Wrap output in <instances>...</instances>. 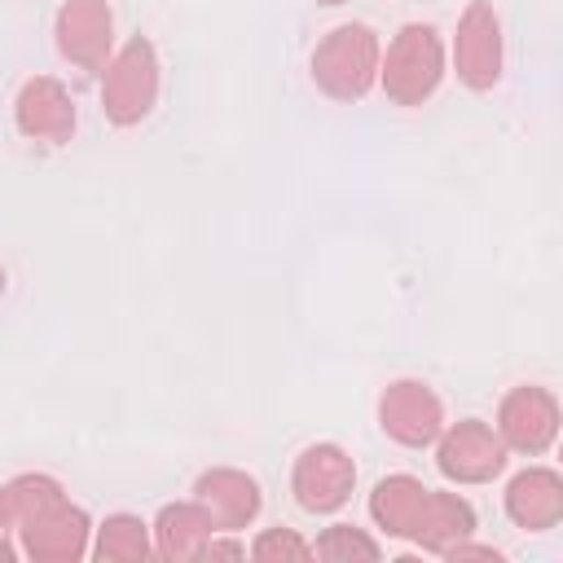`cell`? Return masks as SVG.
<instances>
[{
	"label": "cell",
	"mask_w": 563,
	"mask_h": 563,
	"mask_svg": "<svg viewBox=\"0 0 563 563\" xmlns=\"http://www.w3.org/2000/svg\"><path fill=\"white\" fill-rule=\"evenodd\" d=\"M378 35L365 22L334 26L312 53V79L334 101H361L378 79Z\"/></svg>",
	"instance_id": "6da1fadb"
},
{
	"label": "cell",
	"mask_w": 563,
	"mask_h": 563,
	"mask_svg": "<svg viewBox=\"0 0 563 563\" xmlns=\"http://www.w3.org/2000/svg\"><path fill=\"white\" fill-rule=\"evenodd\" d=\"M383 92L396 106H422L444 79V44L427 22H409L391 35L387 53L378 57Z\"/></svg>",
	"instance_id": "7a4b0ae2"
},
{
	"label": "cell",
	"mask_w": 563,
	"mask_h": 563,
	"mask_svg": "<svg viewBox=\"0 0 563 563\" xmlns=\"http://www.w3.org/2000/svg\"><path fill=\"white\" fill-rule=\"evenodd\" d=\"M158 101V53L145 35H132L110 62L101 66V110L110 123L132 128Z\"/></svg>",
	"instance_id": "3957f363"
},
{
	"label": "cell",
	"mask_w": 563,
	"mask_h": 563,
	"mask_svg": "<svg viewBox=\"0 0 563 563\" xmlns=\"http://www.w3.org/2000/svg\"><path fill=\"white\" fill-rule=\"evenodd\" d=\"M378 427L405 449H427L444 431V405L427 383L396 378L378 396Z\"/></svg>",
	"instance_id": "277c9868"
},
{
	"label": "cell",
	"mask_w": 563,
	"mask_h": 563,
	"mask_svg": "<svg viewBox=\"0 0 563 563\" xmlns=\"http://www.w3.org/2000/svg\"><path fill=\"white\" fill-rule=\"evenodd\" d=\"M435 440H440L435 444V466L453 484H488L493 475L506 471V444L479 418H466V422L440 431Z\"/></svg>",
	"instance_id": "5b68a950"
},
{
	"label": "cell",
	"mask_w": 563,
	"mask_h": 563,
	"mask_svg": "<svg viewBox=\"0 0 563 563\" xmlns=\"http://www.w3.org/2000/svg\"><path fill=\"white\" fill-rule=\"evenodd\" d=\"M453 70L466 88L488 92L501 79V22L488 0H471L453 35Z\"/></svg>",
	"instance_id": "8992f818"
},
{
	"label": "cell",
	"mask_w": 563,
	"mask_h": 563,
	"mask_svg": "<svg viewBox=\"0 0 563 563\" xmlns=\"http://www.w3.org/2000/svg\"><path fill=\"white\" fill-rule=\"evenodd\" d=\"M356 484V466L339 444H308L295 457V475H290V493L308 515H330L352 497Z\"/></svg>",
	"instance_id": "52a82bcc"
},
{
	"label": "cell",
	"mask_w": 563,
	"mask_h": 563,
	"mask_svg": "<svg viewBox=\"0 0 563 563\" xmlns=\"http://www.w3.org/2000/svg\"><path fill=\"white\" fill-rule=\"evenodd\" d=\"M57 48L66 62L84 70H101L114 48V13L106 0H66L53 22Z\"/></svg>",
	"instance_id": "ba28073f"
},
{
	"label": "cell",
	"mask_w": 563,
	"mask_h": 563,
	"mask_svg": "<svg viewBox=\"0 0 563 563\" xmlns=\"http://www.w3.org/2000/svg\"><path fill=\"white\" fill-rule=\"evenodd\" d=\"M497 435L515 453H545L559 435V400L545 387H515L497 409Z\"/></svg>",
	"instance_id": "9c48e42d"
},
{
	"label": "cell",
	"mask_w": 563,
	"mask_h": 563,
	"mask_svg": "<svg viewBox=\"0 0 563 563\" xmlns=\"http://www.w3.org/2000/svg\"><path fill=\"white\" fill-rule=\"evenodd\" d=\"M88 537H92V523L70 501H62L48 515H40V519L18 528L22 554L35 559V563H75V559L88 554Z\"/></svg>",
	"instance_id": "30bf717a"
},
{
	"label": "cell",
	"mask_w": 563,
	"mask_h": 563,
	"mask_svg": "<svg viewBox=\"0 0 563 563\" xmlns=\"http://www.w3.org/2000/svg\"><path fill=\"white\" fill-rule=\"evenodd\" d=\"M13 119H18V132L22 136L62 145L75 132V101H70V92L53 75H35V79H26L18 88Z\"/></svg>",
	"instance_id": "8fae6325"
},
{
	"label": "cell",
	"mask_w": 563,
	"mask_h": 563,
	"mask_svg": "<svg viewBox=\"0 0 563 563\" xmlns=\"http://www.w3.org/2000/svg\"><path fill=\"white\" fill-rule=\"evenodd\" d=\"M194 501L207 510L216 532H238L260 515V484L246 471L233 466H211L194 484Z\"/></svg>",
	"instance_id": "7c38bea8"
},
{
	"label": "cell",
	"mask_w": 563,
	"mask_h": 563,
	"mask_svg": "<svg viewBox=\"0 0 563 563\" xmlns=\"http://www.w3.org/2000/svg\"><path fill=\"white\" fill-rule=\"evenodd\" d=\"M506 515L515 528L545 532L563 519V475L550 466H528L506 488Z\"/></svg>",
	"instance_id": "4fadbf2b"
},
{
	"label": "cell",
	"mask_w": 563,
	"mask_h": 563,
	"mask_svg": "<svg viewBox=\"0 0 563 563\" xmlns=\"http://www.w3.org/2000/svg\"><path fill=\"white\" fill-rule=\"evenodd\" d=\"M475 532V510H471V501H462L457 493H435V488H427V497H422V506H418V515H413V523H409V541H418L422 550H431V554H444L449 545H457L462 537H471Z\"/></svg>",
	"instance_id": "5bb4252c"
},
{
	"label": "cell",
	"mask_w": 563,
	"mask_h": 563,
	"mask_svg": "<svg viewBox=\"0 0 563 563\" xmlns=\"http://www.w3.org/2000/svg\"><path fill=\"white\" fill-rule=\"evenodd\" d=\"M154 554L167 559V563H189V559H202L216 523L207 519V510L198 501H172L158 510L154 519Z\"/></svg>",
	"instance_id": "9a60e30c"
},
{
	"label": "cell",
	"mask_w": 563,
	"mask_h": 563,
	"mask_svg": "<svg viewBox=\"0 0 563 563\" xmlns=\"http://www.w3.org/2000/svg\"><path fill=\"white\" fill-rule=\"evenodd\" d=\"M422 497H427V484L422 479H413V475H387L369 493V519L387 537H409V523H413Z\"/></svg>",
	"instance_id": "2e32d148"
},
{
	"label": "cell",
	"mask_w": 563,
	"mask_h": 563,
	"mask_svg": "<svg viewBox=\"0 0 563 563\" xmlns=\"http://www.w3.org/2000/svg\"><path fill=\"white\" fill-rule=\"evenodd\" d=\"M92 559L101 563H141L150 559L154 541H150V523L136 519V515H110L101 528H97V541L88 545Z\"/></svg>",
	"instance_id": "e0dca14e"
},
{
	"label": "cell",
	"mask_w": 563,
	"mask_h": 563,
	"mask_svg": "<svg viewBox=\"0 0 563 563\" xmlns=\"http://www.w3.org/2000/svg\"><path fill=\"white\" fill-rule=\"evenodd\" d=\"M62 501H66V493H62V484H57L53 475H35V471H26V475H18V479L9 484L13 528H22V523H31V519L48 515V510H53V506H62Z\"/></svg>",
	"instance_id": "ac0fdd59"
},
{
	"label": "cell",
	"mask_w": 563,
	"mask_h": 563,
	"mask_svg": "<svg viewBox=\"0 0 563 563\" xmlns=\"http://www.w3.org/2000/svg\"><path fill=\"white\" fill-rule=\"evenodd\" d=\"M312 554H317V559H330V563H347V559H378L383 550H378V541L365 537L361 528L334 523V528H325V532L312 541Z\"/></svg>",
	"instance_id": "d6986e66"
},
{
	"label": "cell",
	"mask_w": 563,
	"mask_h": 563,
	"mask_svg": "<svg viewBox=\"0 0 563 563\" xmlns=\"http://www.w3.org/2000/svg\"><path fill=\"white\" fill-rule=\"evenodd\" d=\"M251 559H260V563H303V559H312V541H303L295 528H268V532L255 537Z\"/></svg>",
	"instance_id": "ffe728a7"
},
{
	"label": "cell",
	"mask_w": 563,
	"mask_h": 563,
	"mask_svg": "<svg viewBox=\"0 0 563 563\" xmlns=\"http://www.w3.org/2000/svg\"><path fill=\"white\" fill-rule=\"evenodd\" d=\"M444 559H453V563H457V559H488V563H501V554H497L493 545H471V537H462L457 545H449Z\"/></svg>",
	"instance_id": "44dd1931"
},
{
	"label": "cell",
	"mask_w": 563,
	"mask_h": 563,
	"mask_svg": "<svg viewBox=\"0 0 563 563\" xmlns=\"http://www.w3.org/2000/svg\"><path fill=\"white\" fill-rule=\"evenodd\" d=\"M9 528H13V506H9V484H0V563H9V559H13Z\"/></svg>",
	"instance_id": "7402d4cb"
},
{
	"label": "cell",
	"mask_w": 563,
	"mask_h": 563,
	"mask_svg": "<svg viewBox=\"0 0 563 563\" xmlns=\"http://www.w3.org/2000/svg\"><path fill=\"white\" fill-rule=\"evenodd\" d=\"M0 295H4V268H0Z\"/></svg>",
	"instance_id": "603a6c76"
},
{
	"label": "cell",
	"mask_w": 563,
	"mask_h": 563,
	"mask_svg": "<svg viewBox=\"0 0 563 563\" xmlns=\"http://www.w3.org/2000/svg\"><path fill=\"white\" fill-rule=\"evenodd\" d=\"M321 4H347V0H321Z\"/></svg>",
	"instance_id": "cb8c5ba5"
}]
</instances>
